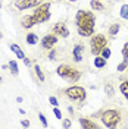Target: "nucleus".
I'll return each instance as SVG.
<instances>
[{
	"label": "nucleus",
	"mask_w": 128,
	"mask_h": 129,
	"mask_svg": "<svg viewBox=\"0 0 128 129\" xmlns=\"http://www.w3.org/2000/svg\"><path fill=\"white\" fill-rule=\"evenodd\" d=\"M53 34H56L57 37H69V29L66 28V25L63 22H57V24L53 25Z\"/></svg>",
	"instance_id": "9"
},
{
	"label": "nucleus",
	"mask_w": 128,
	"mask_h": 129,
	"mask_svg": "<svg viewBox=\"0 0 128 129\" xmlns=\"http://www.w3.org/2000/svg\"><path fill=\"white\" fill-rule=\"evenodd\" d=\"M82 44H75V47H74V51H72V54H74V60L75 62H81L82 60Z\"/></svg>",
	"instance_id": "11"
},
{
	"label": "nucleus",
	"mask_w": 128,
	"mask_h": 129,
	"mask_svg": "<svg viewBox=\"0 0 128 129\" xmlns=\"http://www.w3.org/2000/svg\"><path fill=\"white\" fill-rule=\"evenodd\" d=\"M57 43V35L56 34H49L46 37H43V40H41V47L46 48V50H50V48H53V46Z\"/></svg>",
	"instance_id": "8"
},
{
	"label": "nucleus",
	"mask_w": 128,
	"mask_h": 129,
	"mask_svg": "<svg viewBox=\"0 0 128 129\" xmlns=\"http://www.w3.org/2000/svg\"><path fill=\"white\" fill-rule=\"evenodd\" d=\"M34 71H35V75H37V78L41 81V82H44L46 81V76H44V73L41 72V68L38 64H34Z\"/></svg>",
	"instance_id": "17"
},
{
	"label": "nucleus",
	"mask_w": 128,
	"mask_h": 129,
	"mask_svg": "<svg viewBox=\"0 0 128 129\" xmlns=\"http://www.w3.org/2000/svg\"><path fill=\"white\" fill-rule=\"evenodd\" d=\"M37 41H38V37H37L35 34L30 32V34L27 35V44H30V46H34V44H37Z\"/></svg>",
	"instance_id": "16"
},
{
	"label": "nucleus",
	"mask_w": 128,
	"mask_h": 129,
	"mask_svg": "<svg viewBox=\"0 0 128 129\" xmlns=\"http://www.w3.org/2000/svg\"><path fill=\"white\" fill-rule=\"evenodd\" d=\"M68 112H69V113L72 114V113H74V109H72V107H68Z\"/></svg>",
	"instance_id": "34"
},
{
	"label": "nucleus",
	"mask_w": 128,
	"mask_h": 129,
	"mask_svg": "<svg viewBox=\"0 0 128 129\" xmlns=\"http://www.w3.org/2000/svg\"><path fill=\"white\" fill-rule=\"evenodd\" d=\"M41 3H43V0H16L15 6H16V9H19V10H27V9L37 8Z\"/></svg>",
	"instance_id": "7"
},
{
	"label": "nucleus",
	"mask_w": 128,
	"mask_h": 129,
	"mask_svg": "<svg viewBox=\"0 0 128 129\" xmlns=\"http://www.w3.org/2000/svg\"><path fill=\"white\" fill-rule=\"evenodd\" d=\"M56 59V50L50 48V53H49V60H55Z\"/></svg>",
	"instance_id": "28"
},
{
	"label": "nucleus",
	"mask_w": 128,
	"mask_h": 129,
	"mask_svg": "<svg viewBox=\"0 0 128 129\" xmlns=\"http://www.w3.org/2000/svg\"><path fill=\"white\" fill-rule=\"evenodd\" d=\"M50 3L49 2H43L41 5H38L34 13L31 15V19L34 21V24H43V22H47L50 19Z\"/></svg>",
	"instance_id": "2"
},
{
	"label": "nucleus",
	"mask_w": 128,
	"mask_h": 129,
	"mask_svg": "<svg viewBox=\"0 0 128 129\" xmlns=\"http://www.w3.org/2000/svg\"><path fill=\"white\" fill-rule=\"evenodd\" d=\"M34 25H35V24H34V21L31 19V15L24 16V18H22V26H24V28L30 29L31 26H34Z\"/></svg>",
	"instance_id": "13"
},
{
	"label": "nucleus",
	"mask_w": 128,
	"mask_h": 129,
	"mask_svg": "<svg viewBox=\"0 0 128 129\" xmlns=\"http://www.w3.org/2000/svg\"><path fill=\"white\" fill-rule=\"evenodd\" d=\"M65 95L68 97L72 101H77V103H82L86 100V89L82 87H78V85H74V87H69V88L65 89Z\"/></svg>",
	"instance_id": "6"
},
{
	"label": "nucleus",
	"mask_w": 128,
	"mask_h": 129,
	"mask_svg": "<svg viewBox=\"0 0 128 129\" xmlns=\"http://www.w3.org/2000/svg\"><path fill=\"white\" fill-rule=\"evenodd\" d=\"M127 68H128V59H124V62L119 63V66H118V72H124Z\"/></svg>",
	"instance_id": "23"
},
{
	"label": "nucleus",
	"mask_w": 128,
	"mask_h": 129,
	"mask_svg": "<svg viewBox=\"0 0 128 129\" xmlns=\"http://www.w3.org/2000/svg\"><path fill=\"white\" fill-rule=\"evenodd\" d=\"M0 82H2V76H0Z\"/></svg>",
	"instance_id": "38"
},
{
	"label": "nucleus",
	"mask_w": 128,
	"mask_h": 129,
	"mask_svg": "<svg viewBox=\"0 0 128 129\" xmlns=\"http://www.w3.org/2000/svg\"><path fill=\"white\" fill-rule=\"evenodd\" d=\"M121 120V114L118 110H106L102 113V123L106 128H115Z\"/></svg>",
	"instance_id": "5"
},
{
	"label": "nucleus",
	"mask_w": 128,
	"mask_h": 129,
	"mask_svg": "<svg viewBox=\"0 0 128 129\" xmlns=\"http://www.w3.org/2000/svg\"><path fill=\"white\" fill-rule=\"evenodd\" d=\"M0 8H2V0H0Z\"/></svg>",
	"instance_id": "36"
},
{
	"label": "nucleus",
	"mask_w": 128,
	"mask_h": 129,
	"mask_svg": "<svg viewBox=\"0 0 128 129\" xmlns=\"http://www.w3.org/2000/svg\"><path fill=\"white\" fill-rule=\"evenodd\" d=\"M53 113H55V116H56L57 119H62V112L57 109V106H55V107H53Z\"/></svg>",
	"instance_id": "27"
},
{
	"label": "nucleus",
	"mask_w": 128,
	"mask_h": 129,
	"mask_svg": "<svg viewBox=\"0 0 128 129\" xmlns=\"http://www.w3.org/2000/svg\"><path fill=\"white\" fill-rule=\"evenodd\" d=\"M77 31L81 37H91L94 34V25H96V16L90 10H78L75 16Z\"/></svg>",
	"instance_id": "1"
},
{
	"label": "nucleus",
	"mask_w": 128,
	"mask_h": 129,
	"mask_svg": "<svg viewBox=\"0 0 128 129\" xmlns=\"http://www.w3.org/2000/svg\"><path fill=\"white\" fill-rule=\"evenodd\" d=\"M16 101L18 103H22V97H16Z\"/></svg>",
	"instance_id": "33"
},
{
	"label": "nucleus",
	"mask_w": 128,
	"mask_h": 129,
	"mask_svg": "<svg viewBox=\"0 0 128 129\" xmlns=\"http://www.w3.org/2000/svg\"><path fill=\"white\" fill-rule=\"evenodd\" d=\"M24 63H25V66H31V60L28 57H24Z\"/></svg>",
	"instance_id": "32"
},
{
	"label": "nucleus",
	"mask_w": 128,
	"mask_h": 129,
	"mask_svg": "<svg viewBox=\"0 0 128 129\" xmlns=\"http://www.w3.org/2000/svg\"><path fill=\"white\" fill-rule=\"evenodd\" d=\"M122 56H124V59H128V43H125L122 47Z\"/></svg>",
	"instance_id": "26"
},
{
	"label": "nucleus",
	"mask_w": 128,
	"mask_h": 129,
	"mask_svg": "<svg viewBox=\"0 0 128 129\" xmlns=\"http://www.w3.org/2000/svg\"><path fill=\"white\" fill-rule=\"evenodd\" d=\"M38 119H40V122L43 123V126H47V119H46V116L43 114V113H38Z\"/></svg>",
	"instance_id": "25"
},
{
	"label": "nucleus",
	"mask_w": 128,
	"mask_h": 129,
	"mask_svg": "<svg viewBox=\"0 0 128 129\" xmlns=\"http://www.w3.org/2000/svg\"><path fill=\"white\" fill-rule=\"evenodd\" d=\"M119 29H121V25L119 24H112V25H111V28H109V35L115 37V35L119 32Z\"/></svg>",
	"instance_id": "19"
},
{
	"label": "nucleus",
	"mask_w": 128,
	"mask_h": 129,
	"mask_svg": "<svg viewBox=\"0 0 128 129\" xmlns=\"http://www.w3.org/2000/svg\"><path fill=\"white\" fill-rule=\"evenodd\" d=\"M69 2H77V0H69Z\"/></svg>",
	"instance_id": "37"
},
{
	"label": "nucleus",
	"mask_w": 128,
	"mask_h": 129,
	"mask_svg": "<svg viewBox=\"0 0 128 129\" xmlns=\"http://www.w3.org/2000/svg\"><path fill=\"white\" fill-rule=\"evenodd\" d=\"M9 69H10V72H12V75H18L19 73V69H18V63H16L15 60H10L9 62Z\"/></svg>",
	"instance_id": "18"
},
{
	"label": "nucleus",
	"mask_w": 128,
	"mask_h": 129,
	"mask_svg": "<svg viewBox=\"0 0 128 129\" xmlns=\"http://www.w3.org/2000/svg\"><path fill=\"white\" fill-rule=\"evenodd\" d=\"M100 56H102V57H104V59H106V60H108V59H109V57H111V48L104 47L103 50H102V53H100Z\"/></svg>",
	"instance_id": "24"
},
{
	"label": "nucleus",
	"mask_w": 128,
	"mask_h": 129,
	"mask_svg": "<svg viewBox=\"0 0 128 129\" xmlns=\"http://www.w3.org/2000/svg\"><path fill=\"white\" fill-rule=\"evenodd\" d=\"M93 62H94V66H96L97 69H102V68H104V64H106V59L102 56H96V59Z\"/></svg>",
	"instance_id": "14"
},
{
	"label": "nucleus",
	"mask_w": 128,
	"mask_h": 129,
	"mask_svg": "<svg viewBox=\"0 0 128 129\" xmlns=\"http://www.w3.org/2000/svg\"><path fill=\"white\" fill-rule=\"evenodd\" d=\"M90 6H91L93 10H103L104 9L103 3H102L100 0H91V2H90Z\"/></svg>",
	"instance_id": "15"
},
{
	"label": "nucleus",
	"mask_w": 128,
	"mask_h": 129,
	"mask_svg": "<svg viewBox=\"0 0 128 129\" xmlns=\"http://www.w3.org/2000/svg\"><path fill=\"white\" fill-rule=\"evenodd\" d=\"M119 13H121V18H122V19H127L128 21V5H124V6L121 8Z\"/></svg>",
	"instance_id": "22"
},
{
	"label": "nucleus",
	"mask_w": 128,
	"mask_h": 129,
	"mask_svg": "<svg viewBox=\"0 0 128 129\" xmlns=\"http://www.w3.org/2000/svg\"><path fill=\"white\" fill-rule=\"evenodd\" d=\"M21 125H22L24 128H28V126H30V120H27V119H24V120H21Z\"/></svg>",
	"instance_id": "31"
},
{
	"label": "nucleus",
	"mask_w": 128,
	"mask_h": 129,
	"mask_svg": "<svg viewBox=\"0 0 128 129\" xmlns=\"http://www.w3.org/2000/svg\"><path fill=\"white\" fill-rule=\"evenodd\" d=\"M80 125H81V128H84V129H97L99 128V125H97L96 122H93L88 117H80Z\"/></svg>",
	"instance_id": "10"
},
{
	"label": "nucleus",
	"mask_w": 128,
	"mask_h": 129,
	"mask_svg": "<svg viewBox=\"0 0 128 129\" xmlns=\"http://www.w3.org/2000/svg\"><path fill=\"white\" fill-rule=\"evenodd\" d=\"M115 2H121V0H115Z\"/></svg>",
	"instance_id": "39"
},
{
	"label": "nucleus",
	"mask_w": 128,
	"mask_h": 129,
	"mask_svg": "<svg viewBox=\"0 0 128 129\" xmlns=\"http://www.w3.org/2000/svg\"><path fill=\"white\" fill-rule=\"evenodd\" d=\"M104 92H106V95L108 97H113L115 95V89H113V87L111 85V84H106V85H104Z\"/></svg>",
	"instance_id": "21"
},
{
	"label": "nucleus",
	"mask_w": 128,
	"mask_h": 129,
	"mask_svg": "<svg viewBox=\"0 0 128 129\" xmlns=\"http://www.w3.org/2000/svg\"><path fill=\"white\" fill-rule=\"evenodd\" d=\"M90 47H91V53L94 56H99L102 53V50L104 47H108V38L104 37L103 34H96L90 40Z\"/></svg>",
	"instance_id": "4"
},
{
	"label": "nucleus",
	"mask_w": 128,
	"mask_h": 129,
	"mask_svg": "<svg viewBox=\"0 0 128 129\" xmlns=\"http://www.w3.org/2000/svg\"><path fill=\"white\" fill-rule=\"evenodd\" d=\"M119 89H121V92H122V95L125 97L128 100V81H124L122 84L119 85Z\"/></svg>",
	"instance_id": "20"
},
{
	"label": "nucleus",
	"mask_w": 128,
	"mask_h": 129,
	"mask_svg": "<svg viewBox=\"0 0 128 129\" xmlns=\"http://www.w3.org/2000/svg\"><path fill=\"white\" fill-rule=\"evenodd\" d=\"M65 129H68V128H71L72 126V122H71V119H65L63 120V125H62Z\"/></svg>",
	"instance_id": "29"
},
{
	"label": "nucleus",
	"mask_w": 128,
	"mask_h": 129,
	"mask_svg": "<svg viewBox=\"0 0 128 129\" xmlns=\"http://www.w3.org/2000/svg\"><path fill=\"white\" fill-rule=\"evenodd\" d=\"M49 103L52 106H59V101H57L56 97H50V98H49Z\"/></svg>",
	"instance_id": "30"
},
{
	"label": "nucleus",
	"mask_w": 128,
	"mask_h": 129,
	"mask_svg": "<svg viewBox=\"0 0 128 129\" xmlns=\"http://www.w3.org/2000/svg\"><path fill=\"white\" fill-rule=\"evenodd\" d=\"M0 38H3V34H2V32H0Z\"/></svg>",
	"instance_id": "35"
},
{
	"label": "nucleus",
	"mask_w": 128,
	"mask_h": 129,
	"mask_svg": "<svg viewBox=\"0 0 128 129\" xmlns=\"http://www.w3.org/2000/svg\"><path fill=\"white\" fill-rule=\"evenodd\" d=\"M10 50H12V51H13V53L16 54V57H18V59L24 60L25 54H24V51H22V48L19 47L18 44H15V43H12V44H10Z\"/></svg>",
	"instance_id": "12"
},
{
	"label": "nucleus",
	"mask_w": 128,
	"mask_h": 129,
	"mask_svg": "<svg viewBox=\"0 0 128 129\" xmlns=\"http://www.w3.org/2000/svg\"><path fill=\"white\" fill-rule=\"evenodd\" d=\"M56 72L60 78L69 81V82H77V81L81 78L80 71L75 69V68H72V66H69V64H60V66H57Z\"/></svg>",
	"instance_id": "3"
}]
</instances>
